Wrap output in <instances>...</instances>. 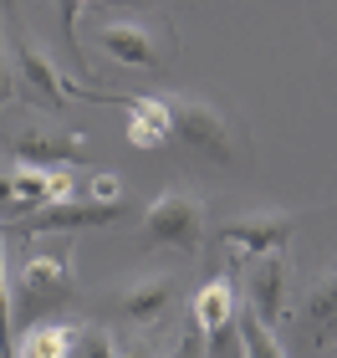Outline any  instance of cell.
I'll return each mask as SVG.
<instances>
[{"instance_id":"5","label":"cell","mask_w":337,"mask_h":358,"mask_svg":"<svg viewBox=\"0 0 337 358\" xmlns=\"http://www.w3.org/2000/svg\"><path fill=\"white\" fill-rule=\"evenodd\" d=\"M143 241L164 251H200L204 241V200L189 189H164L153 194L149 210H143Z\"/></svg>"},{"instance_id":"11","label":"cell","mask_w":337,"mask_h":358,"mask_svg":"<svg viewBox=\"0 0 337 358\" xmlns=\"http://www.w3.org/2000/svg\"><path fill=\"white\" fill-rule=\"evenodd\" d=\"M250 307L246 313L255 322H266V328H276V322L286 317V256H255V266H250Z\"/></svg>"},{"instance_id":"19","label":"cell","mask_w":337,"mask_h":358,"mask_svg":"<svg viewBox=\"0 0 337 358\" xmlns=\"http://www.w3.org/2000/svg\"><path fill=\"white\" fill-rule=\"evenodd\" d=\"M21 92L15 87V67H10V52H6V36H0V108L10 103V97Z\"/></svg>"},{"instance_id":"15","label":"cell","mask_w":337,"mask_h":358,"mask_svg":"<svg viewBox=\"0 0 337 358\" xmlns=\"http://www.w3.org/2000/svg\"><path fill=\"white\" fill-rule=\"evenodd\" d=\"M235 338H240V353L246 358H286L276 333H271L266 322H255L250 313H235Z\"/></svg>"},{"instance_id":"18","label":"cell","mask_w":337,"mask_h":358,"mask_svg":"<svg viewBox=\"0 0 337 358\" xmlns=\"http://www.w3.org/2000/svg\"><path fill=\"white\" fill-rule=\"evenodd\" d=\"M77 348H82L87 358H118V338H112L107 328H82V343Z\"/></svg>"},{"instance_id":"20","label":"cell","mask_w":337,"mask_h":358,"mask_svg":"<svg viewBox=\"0 0 337 358\" xmlns=\"http://www.w3.org/2000/svg\"><path fill=\"white\" fill-rule=\"evenodd\" d=\"M169 358H204V338L200 333H184L179 343L169 348Z\"/></svg>"},{"instance_id":"14","label":"cell","mask_w":337,"mask_h":358,"mask_svg":"<svg viewBox=\"0 0 337 358\" xmlns=\"http://www.w3.org/2000/svg\"><path fill=\"white\" fill-rule=\"evenodd\" d=\"M82 343V328L77 322H41V328L26 333V343L15 358H72Z\"/></svg>"},{"instance_id":"13","label":"cell","mask_w":337,"mask_h":358,"mask_svg":"<svg viewBox=\"0 0 337 358\" xmlns=\"http://www.w3.org/2000/svg\"><path fill=\"white\" fill-rule=\"evenodd\" d=\"M332 317H337V276H332V271H322L307 292H301V307H297V333L327 348V338H332Z\"/></svg>"},{"instance_id":"1","label":"cell","mask_w":337,"mask_h":358,"mask_svg":"<svg viewBox=\"0 0 337 358\" xmlns=\"http://www.w3.org/2000/svg\"><path fill=\"white\" fill-rule=\"evenodd\" d=\"M158 97L169 113V138H179L189 154H200L204 164H220V169L250 164V134L230 108L195 92H158Z\"/></svg>"},{"instance_id":"2","label":"cell","mask_w":337,"mask_h":358,"mask_svg":"<svg viewBox=\"0 0 337 358\" xmlns=\"http://www.w3.org/2000/svg\"><path fill=\"white\" fill-rule=\"evenodd\" d=\"M6 52H10V67H15V87L31 92L46 108H67V103H118V108H128V92H98V87H82L77 77H67L26 26L6 31Z\"/></svg>"},{"instance_id":"6","label":"cell","mask_w":337,"mask_h":358,"mask_svg":"<svg viewBox=\"0 0 337 358\" xmlns=\"http://www.w3.org/2000/svg\"><path fill=\"white\" fill-rule=\"evenodd\" d=\"M301 215L286 205H261V210H246V215L225 220L215 241L220 246H235V256H281L286 246H292Z\"/></svg>"},{"instance_id":"4","label":"cell","mask_w":337,"mask_h":358,"mask_svg":"<svg viewBox=\"0 0 337 358\" xmlns=\"http://www.w3.org/2000/svg\"><path fill=\"white\" fill-rule=\"evenodd\" d=\"M72 246L61 241V246L52 251H36L26 256V266L15 271L10 282V328L21 322V328H31L41 313H52V307H61L72 297Z\"/></svg>"},{"instance_id":"7","label":"cell","mask_w":337,"mask_h":358,"mask_svg":"<svg viewBox=\"0 0 337 358\" xmlns=\"http://www.w3.org/2000/svg\"><path fill=\"white\" fill-rule=\"evenodd\" d=\"M189 317H195V333L204 338L210 353L240 348V338H235V282H230V276H210V282L195 292Z\"/></svg>"},{"instance_id":"8","label":"cell","mask_w":337,"mask_h":358,"mask_svg":"<svg viewBox=\"0 0 337 358\" xmlns=\"http://www.w3.org/2000/svg\"><path fill=\"white\" fill-rule=\"evenodd\" d=\"M123 215V200L118 205H92V200H61V205H41L31 215L15 220L21 236H61V231H92V225H112Z\"/></svg>"},{"instance_id":"22","label":"cell","mask_w":337,"mask_h":358,"mask_svg":"<svg viewBox=\"0 0 337 358\" xmlns=\"http://www.w3.org/2000/svg\"><path fill=\"white\" fill-rule=\"evenodd\" d=\"M0 15H6V31H10V26H21V21H15V0H0Z\"/></svg>"},{"instance_id":"21","label":"cell","mask_w":337,"mask_h":358,"mask_svg":"<svg viewBox=\"0 0 337 358\" xmlns=\"http://www.w3.org/2000/svg\"><path fill=\"white\" fill-rule=\"evenodd\" d=\"M118 358H158V353H153V343L133 338V343H118Z\"/></svg>"},{"instance_id":"23","label":"cell","mask_w":337,"mask_h":358,"mask_svg":"<svg viewBox=\"0 0 337 358\" xmlns=\"http://www.w3.org/2000/svg\"><path fill=\"white\" fill-rule=\"evenodd\" d=\"M123 6H138V0H123Z\"/></svg>"},{"instance_id":"12","label":"cell","mask_w":337,"mask_h":358,"mask_svg":"<svg viewBox=\"0 0 337 358\" xmlns=\"http://www.w3.org/2000/svg\"><path fill=\"white\" fill-rule=\"evenodd\" d=\"M128 143L143 154L164 149L169 143V113H164V97L158 92H128Z\"/></svg>"},{"instance_id":"9","label":"cell","mask_w":337,"mask_h":358,"mask_svg":"<svg viewBox=\"0 0 337 358\" xmlns=\"http://www.w3.org/2000/svg\"><path fill=\"white\" fill-rule=\"evenodd\" d=\"M77 149H82V128H21V134H10L15 164L31 169H72Z\"/></svg>"},{"instance_id":"16","label":"cell","mask_w":337,"mask_h":358,"mask_svg":"<svg viewBox=\"0 0 337 358\" xmlns=\"http://www.w3.org/2000/svg\"><path fill=\"white\" fill-rule=\"evenodd\" d=\"M87 6H103V0H57L61 36H67V52H72V62H77V72H82V77H92V67H87V52H82V36H77V21H82V10H87Z\"/></svg>"},{"instance_id":"17","label":"cell","mask_w":337,"mask_h":358,"mask_svg":"<svg viewBox=\"0 0 337 358\" xmlns=\"http://www.w3.org/2000/svg\"><path fill=\"white\" fill-rule=\"evenodd\" d=\"M87 194H92V205H118L123 200V179L112 174V169H98L87 179Z\"/></svg>"},{"instance_id":"10","label":"cell","mask_w":337,"mask_h":358,"mask_svg":"<svg viewBox=\"0 0 337 358\" xmlns=\"http://www.w3.org/2000/svg\"><path fill=\"white\" fill-rule=\"evenodd\" d=\"M174 302V276L169 271H143V276H128L118 287V313L138 328H153L158 317L169 313Z\"/></svg>"},{"instance_id":"3","label":"cell","mask_w":337,"mask_h":358,"mask_svg":"<svg viewBox=\"0 0 337 358\" xmlns=\"http://www.w3.org/2000/svg\"><path fill=\"white\" fill-rule=\"evenodd\" d=\"M92 46H103V57L123 62V67H143V72H164V67H174V57H179L174 26L164 21V15H149V10L98 15Z\"/></svg>"}]
</instances>
